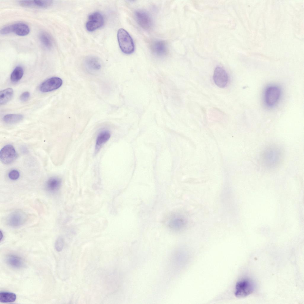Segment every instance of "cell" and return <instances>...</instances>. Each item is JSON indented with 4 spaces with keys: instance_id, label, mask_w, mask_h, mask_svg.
<instances>
[{
    "instance_id": "cell-1",
    "label": "cell",
    "mask_w": 304,
    "mask_h": 304,
    "mask_svg": "<svg viewBox=\"0 0 304 304\" xmlns=\"http://www.w3.org/2000/svg\"><path fill=\"white\" fill-rule=\"evenodd\" d=\"M117 39L121 50L124 53L129 54L134 50L133 41L129 33L123 28L119 29L117 32Z\"/></svg>"
},
{
    "instance_id": "cell-2",
    "label": "cell",
    "mask_w": 304,
    "mask_h": 304,
    "mask_svg": "<svg viewBox=\"0 0 304 304\" xmlns=\"http://www.w3.org/2000/svg\"><path fill=\"white\" fill-rule=\"evenodd\" d=\"M254 289V284L251 281L247 279H243L237 283L235 294L237 297H244L251 294Z\"/></svg>"
},
{
    "instance_id": "cell-3",
    "label": "cell",
    "mask_w": 304,
    "mask_h": 304,
    "mask_svg": "<svg viewBox=\"0 0 304 304\" xmlns=\"http://www.w3.org/2000/svg\"><path fill=\"white\" fill-rule=\"evenodd\" d=\"M104 22V19L102 15L99 12H94L89 15L86 24V27L87 31L92 32L102 27Z\"/></svg>"
},
{
    "instance_id": "cell-4",
    "label": "cell",
    "mask_w": 304,
    "mask_h": 304,
    "mask_svg": "<svg viewBox=\"0 0 304 304\" xmlns=\"http://www.w3.org/2000/svg\"><path fill=\"white\" fill-rule=\"evenodd\" d=\"M26 214L21 210H17L11 213L7 216V224L13 227H19L23 225L27 220Z\"/></svg>"
},
{
    "instance_id": "cell-5",
    "label": "cell",
    "mask_w": 304,
    "mask_h": 304,
    "mask_svg": "<svg viewBox=\"0 0 304 304\" xmlns=\"http://www.w3.org/2000/svg\"><path fill=\"white\" fill-rule=\"evenodd\" d=\"M17 157V153L14 147L11 145H6L0 150V160L4 164H9L12 163Z\"/></svg>"
},
{
    "instance_id": "cell-6",
    "label": "cell",
    "mask_w": 304,
    "mask_h": 304,
    "mask_svg": "<svg viewBox=\"0 0 304 304\" xmlns=\"http://www.w3.org/2000/svg\"><path fill=\"white\" fill-rule=\"evenodd\" d=\"M134 15L137 22L141 27L147 30L151 28L153 21L148 12L144 10H139L135 12Z\"/></svg>"
},
{
    "instance_id": "cell-7",
    "label": "cell",
    "mask_w": 304,
    "mask_h": 304,
    "mask_svg": "<svg viewBox=\"0 0 304 304\" xmlns=\"http://www.w3.org/2000/svg\"><path fill=\"white\" fill-rule=\"evenodd\" d=\"M281 90L278 87L271 86L268 87L265 94L266 103L269 106L275 105L279 99L281 95Z\"/></svg>"
},
{
    "instance_id": "cell-8",
    "label": "cell",
    "mask_w": 304,
    "mask_h": 304,
    "mask_svg": "<svg viewBox=\"0 0 304 304\" xmlns=\"http://www.w3.org/2000/svg\"><path fill=\"white\" fill-rule=\"evenodd\" d=\"M62 80L58 77H53L43 82L39 87L40 91L42 92H47L57 89L62 85Z\"/></svg>"
},
{
    "instance_id": "cell-9",
    "label": "cell",
    "mask_w": 304,
    "mask_h": 304,
    "mask_svg": "<svg viewBox=\"0 0 304 304\" xmlns=\"http://www.w3.org/2000/svg\"><path fill=\"white\" fill-rule=\"evenodd\" d=\"M213 79L216 84L218 87H225L228 81V77L226 71L219 66L215 69L213 75Z\"/></svg>"
},
{
    "instance_id": "cell-10",
    "label": "cell",
    "mask_w": 304,
    "mask_h": 304,
    "mask_svg": "<svg viewBox=\"0 0 304 304\" xmlns=\"http://www.w3.org/2000/svg\"><path fill=\"white\" fill-rule=\"evenodd\" d=\"M168 224L172 229L176 231H180L183 230L186 227L187 221L184 216L180 215H177L170 219Z\"/></svg>"
},
{
    "instance_id": "cell-11",
    "label": "cell",
    "mask_w": 304,
    "mask_h": 304,
    "mask_svg": "<svg viewBox=\"0 0 304 304\" xmlns=\"http://www.w3.org/2000/svg\"><path fill=\"white\" fill-rule=\"evenodd\" d=\"M84 65L88 72L93 74L99 72L102 67L100 60L94 56L87 57L84 61Z\"/></svg>"
},
{
    "instance_id": "cell-12",
    "label": "cell",
    "mask_w": 304,
    "mask_h": 304,
    "mask_svg": "<svg viewBox=\"0 0 304 304\" xmlns=\"http://www.w3.org/2000/svg\"><path fill=\"white\" fill-rule=\"evenodd\" d=\"M53 1L50 0L21 1L19 4L23 7L45 8L50 7Z\"/></svg>"
},
{
    "instance_id": "cell-13",
    "label": "cell",
    "mask_w": 304,
    "mask_h": 304,
    "mask_svg": "<svg viewBox=\"0 0 304 304\" xmlns=\"http://www.w3.org/2000/svg\"><path fill=\"white\" fill-rule=\"evenodd\" d=\"M151 48L152 52L159 57H163L167 53V44L163 41L157 40L153 42L151 45Z\"/></svg>"
},
{
    "instance_id": "cell-14",
    "label": "cell",
    "mask_w": 304,
    "mask_h": 304,
    "mask_svg": "<svg viewBox=\"0 0 304 304\" xmlns=\"http://www.w3.org/2000/svg\"><path fill=\"white\" fill-rule=\"evenodd\" d=\"M267 149L264 153V159L265 162L268 165L275 164L274 162H278L280 159V151L275 148H271Z\"/></svg>"
},
{
    "instance_id": "cell-15",
    "label": "cell",
    "mask_w": 304,
    "mask_h": 304,
    "mask_svg": "<svg viewBox=\"0 0 304 304\" xmlns=\"http://www.w3.org/2000/svg\"><path fill=\"white\" fill-rule=\"evenodd\" d=\"M61 184V180L59 178L53 177L49 178L46 181L45 187L46 190L51 193H54L60 189Z\"/></svg>"
},
{
    "instance_id": "cell-16",
    "label": "cell",
    "mask_w": 304,
    "mask_h": 304,
    "mask_svg": "<svg viewBox=\"0 0 304 304\" xmlns=\"http://www.w3.org/2000/svg\"><path fill=\"white\" fill-rule=\"evenodd\" d=\"M12 33L21 36L28 35L30 32V28L26 24L23 23H18L11 25Z\"/></svg>"
},
{
    "instance_id": "cell-17",
    "label": "cell",
    "mask_w": 304,
    "mask_h": 304,
    "mask_svg": "<svg viewBox=\"0 0 304 304\" xmlns=\"http://www.w3.org/2000/svg\"><path fill=\"white\" fill-rule=\"evenodd\" d=\"M110 137L109 131L104 130L99 133L96 138L95 148V153H96L101 148L108 140Z\"/></svg>"
},
{
    "instance_id": "cell-18",
    "label": "cell",
    "mask_w": 304,
    "mask_h": 304,
    "mask_svg": "<svg viewBox=\"0 0 304 304\" xmlns=\"http://www.w3.org/2000/svg\"><path fill=\"white\" fill-rule=\"evenodd\" d=\"M6 262L10 266L15 268H21L24 265L23 259L20 257L14 255H8L6 258Z\"/></svg>"
},
{
    "instance_id": "cell-19",
    "label": "cell",
    "mask_w": 304,
    "mask_h": 304,
    "mask_svg": "<svg viewBox=\"0 0 304 304\" xmlns=\"http://www.w3.org/2000/svg\"><path fill=\"white\" fill-rule=\"evenodd\" d=\"M13 90L12 88H8L1 91L0 92V104H4L12 98L13 95Z\"/></svg>"
},
{
    "instance_id": "cell-20",
    "label": "cell",
    "mask_w": 304,
    "mask_h": 304,
    "mask_svg": "<svg viewBox=\"0 0 304 304\" xmlns=\"http://www.w3.org/2000/svg\"><path fill=\"white\" fill-rule=\"evenodd\" d=\"M23 116L19 114H9L4 116L3 119L6 123L13 124L18 123L22 121Z\"/></svg>"
},
{
    "instance_id": "cell-21",
    "label": "cell",
    "mask_w": 304,
    "mask_h": 304,
    "mask_svg": "<svg viewBox=\"0 0 304 304\" xmlns=\"http://www.w3.org/2000/svg\"><path fill=\"white\" fill-rule=\"evenodd\" d=\"M16 298V294L13 293L7 292H1L0 293V301L2 303H12Z\"/></svg>"
},
{
    "instance_id": "cell-22",
    "label": "cell",
    "mask_w": 304,
    "mask_h": 304,
    "mask_svg": "<svg viewBox=\"0 0 304 304\" xmlns=\"http://www.w3.org/2000/svg\"><path fill=\"white\" fill-rule=\"evenodd\" d=\"M39 38L41 43L46 48L50 49L51 48L52 40L48 34L45 32H42L39 34Z\"/></svg>"
},
{
    "instance_id": "cell-23",
    "label": "cell",
    "mask_w": 304,
    "mask_h": 304,
    "mask_svg": "<svg viewBox=\"0 0 304 304\" xmlns=\"http://www.w3.org/2000/svg\"><path fill=\"white\" fill-rule=\"evenodd\" d=\"M23 74V68L20 66H16L12 72L10 79L13 82H16L22 77Z\"/></svg>"
},
{
    "instance_id": "cell-24",
    "label": "cell",
    "mask_w": 304,
    "mask_h": 304,
    "mask_svg": "<svg viewBox=\"0 0 304 304\" xmlns=\"http://www.w3.org/2000/svg\"><path fill=\"white\" fill-rule=\"evenodd\" d=\"M64 245V240L63 238L60 237L56 240L55 244V247L58 251H61L63 249Z\"/></svg>"
},
{
    "instance_id": "cell-25",
    "label": "cell",
    "mask_w": 304,
    "mask_h": 304,
    "mask_svg": "<svg viewBox=\"0 0 304 304\" xmlns=\"http://www.w3.org/2000/svg\"><path fill=\"white\" fill-rule=\"evenodd\" d=\"M8 175L10 179L15 180L19 178L20 176V173L17 170H13L9 172Z\"/></svg>"
},
{
    "instance_id": "cell-26",
    "label": "cell",
    "mask_w": 304,
    "mask_h": 304,
    "mask_svg": "<svg viewBox=\"0 0 304 304\" xmlns=\"http://www.w3.org/2000/svg\"><path fill=\"white\" fill-rule=\"evenodd\" d=\"M30 96V93L26 91L21 94L20 97V99L21 101L25 102L28 99Z\"/></svg>"
},
{
    "instance_id": "cell-27",
    "label": "cell",
    "mask_w": 304,
    "mask_h": 304,
    "mask_svg": "<svg viewBox=\"0 0 304 304\" xmlns=\"http://www.w3.org/2000/svg\"><path fill=\"white\" fill-rule=\"evenodd\" d=\"M0 236H1L0 240H1L2 239V238H3V233H2V232H1V231H0Z\"/></svg>"
}]
</instances>
